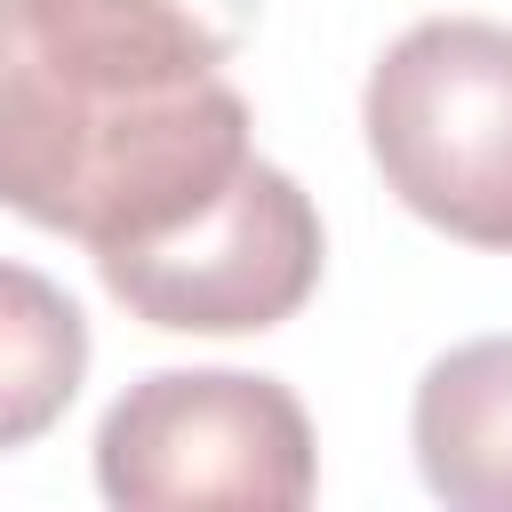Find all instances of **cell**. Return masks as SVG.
I'll list each match as a JSON object with an SVG mask.
<instances>
[{
	"label": "cell",
	"mask_w": 512,
	"mask_h": 512,
	"mask_svg": "<svg viewBox=\"0 0 512 512\" xmlns=\"http://www.w3.org/2000/svg\"><path fill=\"white\" fill-rule=\"evenodd\" d=\"M312 480V416L280 376L152 368L96 424V488L120 512H296Z\"/></svg>",
	"instance_id": "cell-3"
},
{
	"label": "cell",
	"mask_w": 512,
	"mask_h": 512,
	"mask_svg": "<svg viewBox=\"0 0 512 512\" xmlns=\"http://www.w3.org/2000/svg\"><path fill=\"white\" fill-rule=\"evenodd\" d=\"M320 256V208L304 200V184L248 152L224 192H208L152 240L104 248L96 272L152 328L248 336L304 312V296L320 288Z\"/></svg>",
	"instance_id": "cell-4"
},
{
	"label": "cell",
	"mask_w": 512,
	"mask_h": 512,
	"mask_svg": "<svg viewBox=\"0 0 512 512\" xmlns=\"http://www.w3.org/2000/svg\"><path fill=\"white\" fill-rule=\"evenodd\" d=\"M80 376H88L80 304L48 272L0 256V448H32L40 432H56Z\"/></svg>",
	"instance_id": "cell-7"
},
{
	"label": "cell",
	"mask_w": 512,
	"mask_h": 512,
	"mask_svg": "<svg viewBox=\"0 0 512 512\" xmlns=\"http://www.w3.org/2000/svg\"><path fill=\"white\" fill-rule=\"evenodd\" d=\"M248 96L232 80H192L144 104H88L0 0V208L88 256L128 248L192 216L248 160Z\"/></svg>",
	"instance_id": "cell-1"
},
{
	"label": "cell",
	"mask_w": 512,
	"mask_h": 512,
	"mask_svg": "<svg viewBox=\"0 0 512 512\" xmlns=\"http://www.w3.org/2000/svg\"><path fill=\"white\" fill-rule=\"evenodd\" d=\"M360 128L408 216L464 248L512 256V24H408L360 88Z\"/></svg>",
	"instance_id": "cell-2"
},
{
	"label": "cell",
	"mask_w": 512,
	"mask_h": 512,
	"mask_svg": "<svg viewBox=\"0 0 512 512\" xmlns=\"http://www.w3.org/2000/svg\"><path fill=\"white\" fill-rule=\"evenodd\" d=\"M408 440L448 512H512V336L440 352L416 384Z\"/></svg>",
	"instance_id": "cell-6"
},
{
	"label": "cell",
	"mask_w": 512,
	"mask_h": 512,
	"mask_svg": "<svg viewBox=\"0 0 512 512\" xmlns=\"http://www.w3.org/2000/svg\"><path fill=\"white\" fill-rule=\"evenodd\" d=\"M32 48L88 104H144L208 80L256 32V0H16Z\"/></svg>",
	"instance_id": "cell-5"
}]
</instances>
